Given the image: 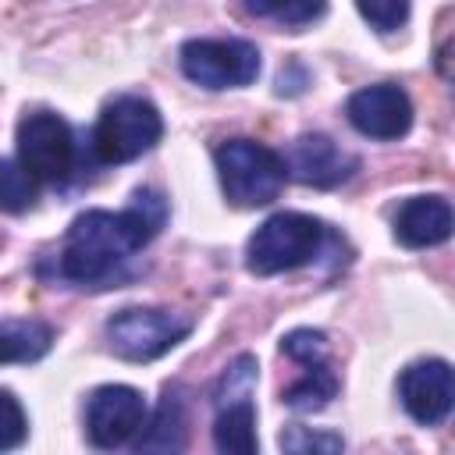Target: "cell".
Masks as SVG:
<instances>
[{
    "mask_svg": "<svg viewBox=\"0 0 455 455\" xmlns=\"http://www.w3.org/2000/svg\"><path fill=\"white\" fill-rule=\"evenodd\" d=\"M167 217V203L160 192H135L128 210H85L64 235L57 252V274L82 288H107L117 281L121 267L153 242Z\"/></svg>",
    "mask_w": 455,
    "mask_h": 455,
    "instance_id": "1",
    "label": "cell"
},
{
    "mask_svg": "<svg viewBox=\"0 0 455 455\" xmlns=\"http://www.w3.org/2000/svg\"><path fill=\"white\" fill-rule=\"evenodd\" d=\"M327 238H331L327 235V224L316 220V217H309V213H295V210L274 213L249 238L245 267L252 274H259V277L299 270V267L313 263L323 252Z\"/></svg>",
    "mask_w": 455,
    "mask_h": 455,
    "instance_id": "2",
    "label": "cell"
},
{
    "mask_svg": "<svg viewBox=\"0 0 455 455\" xmlns=\"http://www.w3.org/2000/svg\"><path fill=\"white\" fill-rule=\"evenodd\" d=\"M213 164H217V178H220L228 203L242 206V210L274 203L277 192L284 188V178H288L284 156L263 142H252V139L220 142L213 153Z\"/></svg>",
    "mask_w": 455,
    "mask_h": 455,
    "instance_id": "3",
    "label": "cell"
},
{
    "mask_svg": "<svg viewBox=\"0 0 455 455\" xmlns=\"http://www.w3.org/2000/svg\"><path fill=\"white\" fill-rule=\"evenodd\" d=\"M188 334H192V316L153 306H128L107 320L110 348L128 363H153Z\"/></svg>",
    "mask_w": 455,
    "mask_h": 455,
    "instance_id": "4",
    "label": "cell"
},
{
    "mask_svg": "<svg viewBox=\"0 0 455 455\" xmlns=\"http://www.w3.org/2000/svg\"><path fill=\"white\" fill-rule=\"evenodd\" d=\"M164 135L160 110L142 96H117L96 124L92 146L103 164H128L142 153H149Z\"/></svg>",
    "mask_w": 455,
    "mask_h": 455,
    "instance_id": "5",
    "label": "cell"
},
{
    "mask_svg": "<svg viewBox=\"0 0 455 455\" xmlns=\"http://www.w3.org/2000/svg\"><path fill=\"white\" fill-rule=\"evenodd\" d=\"M181 71L203 89H242L259 75V50L249 39H188Z\"/></svg>",
    "mask_w": 455,
    "mask_h": 455,
    "instance_id": "6",
    "label": "cell"
},
{
    "mask_svg": "<svg viewBox=\"0 0 455 455\" xmlns=\"http://www.w3.org/2000/svg\"><path fill=\"white\" fill-rule=\"evenodd\" d=\"M18 160L36 181H64L75 167L71 124L53 110H32L18 121Z\"/></svg>",
    "mask_w": 455,
    "mask_h": 455,
    "instance_id": "7",
    "label": "cell"
},
{
    "mask_svg": "<svg viewBox=\"0 0 455 455\" xmlns=\"http://www.w3.org/2000/svg\"><path fill=\"white\" fill-rule=\"evenodd\" d=\"M146 423V402L128 384H103L89 395L85 405V434L96 448L128 444Z\"/></svg>",
    "mask_w": 455,
    "mask_h": 455,
    "instance_id": "8",
    "label": "cell"
},
{
    "mask_svg": "<svg viewBox=\"0 0 455 455\" xmlns=\"http://www.w3.org/2000/svg\"><path fill=\"white\" fill-rule=\"evenodd\" d=\"M345 114L359 135L380 139V142L402 139L412 128V100L405 89H398L391 82L366 85V89L352 92L345 103Z\"/></svg>",
    "mask_w": 455,
    "mask_h": 455,
    "instance_id": "9",
    "label": "cell"
},
{
    "mask_svg": "<svg viewBox=\"0 0 455 455\" xmlns=\"http://www.w3.org/2000/svg\"><path fill=\"white\" fill-rule=\"evenodd\" d=\"M398 398L419 427H437L451 412V398H455L451 366L444 359H419L405 366L398 377Z\"/></svg>",
    "mask_w": 455,
    "mask_h": 455,
    "instance_id": "10",
    "label": "cell"
},
{
    "mask_svg": "<svg viewBox=\"0 0 455 455\" xmlns=\"http://www.w3.org/2000/svg\"><path fill=\"white\" fill-rule=\"evenodd\" d=\"M288 174L302 185H313V188H334L341 181L352 178V171L359 167V160L352 153H345L334 139L327 135H302L295 139V146L288 149V160H284Z\"/></svg>",
    "mask_w": 455,
    "mask_h": 455,
    "instance_id": "11",
    "label": "cell"
},
{
    "mask_svg": "<svg viewBox=\"0 0 455 455\" xmlns=\"http://www.w3.org/2000/svg\"><path fill=\"white\" fill-rule=\"evenodd\" d=\"M451 203L444 196H412L395 213V238L405 249H430L451 235Z\"/></svg>",
    "mask_w": 455,
    "mask_h": 455,
    "instance_id": "12",
    "label": "cell"
},
{
    "mask_svg": "<svg viewBox=\"0 0 455 455\" xmlns=\"http://www.w3.org/2000/svg\"><path fill=\"white\" fill-rule=\"evenodd\" d=\"M146 430H139V441L135 448L139 451H178L185 448V427H188V416H185V398L178 387H167L164 398H160V409L153 412L149 423H142Z\"/></svg>",
    "mask_w": 455,
    "mask_h": 455,
    "instance_id": "13",
    "label": "cell"
},
{
    "mask_svg": "<svg viewBox=\"0 0 455 455\" xmlns=\"http://www.w3.org/2000/svg\"><path fill=\"white\" fill-rule=\"evenodd\" d=\"M213 444L228 455H256V405L252 398H231L217 405Z\"/></svg>",
    "mask_w": 455,
    "mask_h": 455,
    "instance_id": "14",
    "label": "cell"
},
{
    "mask_svg": "<svg viewBox=\"0 0 455 455\" xmlns=\"http://www.w3.org/2000/svg\"><path fill=\"white\" fill-rule=\"evenodd\" d=\"M53 331L36 316L0 320V363H36L50 352Z\"/></svg>",
    "mask_w": 455,
    "mask_h": 455,
    "instance_id": "15",
    "label": "cell"
},
{
    "mask_svg": "<svg viewBox=\"0 0 455 455\" xmlns=\"http://www.w3.org/2000/svg\"><path fill=\"white\" fill-rule=\"evenodd\" d=\"M334 395H338V377L331 373L327 363H316V366H306V377H299L291 387H284L281 402L288 409L313 412V409H323Z\"/></svg>",
    "mask_w": 455,
    "mask_h": 455,
    "instance_id": "16",
    "label": "cell"
},
{
    "mask_svg": "<svg viewBox=\"0 0 455 455\" xmlns=\"http://www.w3.org/2000/svg\"><path fill=\"white\" fill-rule=\"evenodd\" d=\"M242 4L249 14L288 25V28H302L327 11V0H242Z\"/></svg>",
    "mask_w": 455,
    "mask_h": 455,
    "instance_id": "17",
    "label": "cell"
},
{
    "mask_svg": "<svg viewBox=\"0 0 455 455\" xmlns=\"http://www.w3.org/2000/svg\"><path fill=\"white\" fill-rule=\"evenodd\" d=\"M36 203V178L21 167V160H0V210L25 213Z\"/></svg>",
    "mask_w": 455,
    "mask_h": 455,
    "instance_id": "18",
    "label": "cell"
},
{
    "mask_svg": "<svg viewBox=\"0 0 455 455\" xmlns=\"http://www.w3.org/2000/svg\"><path fill=\"white\" fill-rule=\"evenodd\" d=\"M281 352L302 366H316V363H327V334L323 331H313V327H295L281 338Z\"/></svg>",
    "mask_w": 455,
    "mask_h": 455,
    "instance_id": "19",
    "label": "cell"
},
{
    "mask_svg": "<svg viewBox=\"0 0 455 455\" xmlns=\"http://www.w3.org/2000/svg\"><path fill=\"white\" fill-rule=\"evenodd\" d=\"M256 359L252 355H238L231 366H228V373L220 377V384H217V405L220 402H231V398H249L252 395V384H256Z\"/></svg>",
    "mask_w": 455,
    "mask_h": 455,
    "instance_id": "20",
    "label": "cell"
},
{
    "mask_svg": "<svg viewBox=\"0 0 455 455\" xmlns=\"http://www.w3.org/2000/svg\"><path fill=\"white\" fill-rule=\"evenodd\" d=\"M355 7L377 32H395L409 18V0H355Z\"/></svg>",
    "mask_w": 455,
    "mask_h": 455,
    "instance_id": "21",
    "label": "cell"
},
{
    "mask_svg": "<svg viewBox=\"0 0 455 455\" xmlns=\"http://www.w3.org/2000/svg\"><path fill=\"white\" fill-rule=\"evenodd\" d=\"M25 434H28V419H25L21 402L11 391H0V451L18 448Z\"/></svg>",
    "mask_w": 455,
    "mask_h": 455,
    "instance_id": "22",
    "label": "cell"
},
{
    "mask_svg": "<svg viewBox=\"0 0 455 455\" xmlns=\"http://www.w3.org/2000/svg\"><path fill=\"white\" fill-rule=\"evenodd\" d=\"M281 448H284V451H295V455H306V451H323V455H331V451H341L345 441H341L338 434H309L306 427H291V430L281 434Z\"/></svg>",
    "mask_w": 455,
    "mask_h": 455,
    "instance_id": "23",
    "label": "cell"
}]
</instances>
